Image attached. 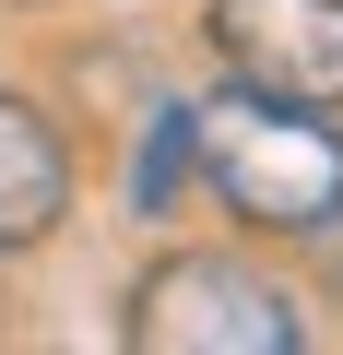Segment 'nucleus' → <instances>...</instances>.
Here are the masks:
<instances>
[{
    "mask_svg": "<svg viewBox=\"0 0 343 355\" xmlns=\"http://www.w3.org/2000/svg\"><path fill=\"white\" fill-rule=\"evenodd\" d=\"M190 178L249 225V237H331L343 225V130L331 107H284V95H225L190 107Z\"/></svg>",
    "mask_w": 343,
    "mask_h": 355,
    "instance_id": "nucleus-1",
    "label": "nucleus"
},
{
    "mask_svg": "<svg viewBox=\"0 0 343 355\" xmlns=\"http://www.w3.org/2000/svg\"><path fill=\"white\" fill-rule=\"evenodd\" d=\"M142 355H296L308 320L296 296L237 261V249H166L142 284H130V320H118Z\"/></svg>",
    "mask_w": 343,
    "mask_h": 355,
    "instance_id": "nucleus-2",
    "label": "nucleus"
},
{
    "mask_svg": "<svg viewBox=\"0 0 343 355\" xmlns=\"http://www.w3.org/2000/svg\"><path fill=\"white\" fill-rule=\"evenodd\" d=\"M202 36H213L237 95L343 107V0H213Z\"/></svg>",
    "mask_w": 343,
    "mask_h": 355,
    "instance_id": "nucleus-3",
    "label": "nucleus"
},
{
    "mask_svg": "<svg viewBox=\"0 0 343 355\" xmlns=\"http://www.w3.org/2000/svg\"><path fill=\"white\" fill-rule=\"evenodd\" d=\"M60 225H71V142H60V119L36 95L0 83V261L48 249Z\"/></svg>",
    "mask_w": 343,
    "mask_h": 355,
    "instance_id": "nucleus-4",
    "label": "nucleus"
},
{
    "mask_svg": "<svg viewBox=\"0 0 343 355\" xmlns=\"http://www.w3.org/2000/svg\"><path fill=\"white\" fill-rule=\"evenodd\" d=\"M190 107H154L142 119V142H130V214L142 225H166V214H178V190H190Z\"/></svg>",
    "mask_w": 343,
    "mask_h": 355,
    "instance_id": "nucleus-5",
    "label": "nucleus"
}]
</instances>
